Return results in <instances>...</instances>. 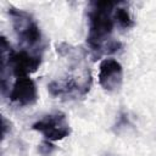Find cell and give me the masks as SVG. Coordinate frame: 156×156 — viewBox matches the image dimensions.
<instances>
[{"label":"cell","instance_id":"ba28073f","mask_svg":"<svg viewBox=\"0 0 156 156\" xmlns=\"http://www.w3.org/2000/svg\"><path fill=\"white\" fill-rule=\"evenodd\" d=\"M54 149V145L49 141V140H45V141H43L41 143V145L39 146V150H40V152H43V154H50L51 152V150Z\"/></svg>","mask_w":156,"mask_h":156},{"label":"cell","instance_id":"3957f363","mask_svg":"<svg viewBox=\"0 0 156 156\" xmlns=\"http://www.w3.org/2000/svg\"><path fill=\"white\" fill-rule=\"evenodd\" d=\"M32 129L41 133L45 140L49 141H57L71 134V127L66 115L60 111L44 116L41 119L33 123Z\"/></svg>","mask_w":156,"mask_h":156},{"label":"cell","instance_id":"7a4b0ae2","mask_svg":"<svg viewBox=\"0 0 156 156\" xmlns=\"http://www.w3.org/2000/svg\"><path fill=\"white\" fill-rule=\"evenodd\" d=\"M9 15L11 17L12 27L20 41L27 49H30L33 54L40 55L39 51L43 50L44 44L40 28L35 20L28 12L16 7H10Z\"/></svg>","mask_w":156,"mask_h":156},{"label":"cell","instance_id":"277c9868","mask_svg":"<svg viewBox=\"0 0 156 156\" xmlns=\"http://www.w3.org/2000/svg\"><path fill=\"white\" fill-rule=\"evenodd\" d=\"M99 84L107 91H116L123 82L122 65L115 58H104L99 65Z\"/></svg>","mask_w":156,"mask_h":156},{"label":"cell","instance_id":"5b68a950","mask_svg":"<svg viewBox=\"0 0 156 156\" xmlns=\"http://www.w3.org/2000/svg\"><path fill=\"white\" fill-rule=\"evenodd\" d=\"M10 101L18 106H28L37 101L38 90L34 80L29 77L16 78L9 94Z\"/></svg>","mask_w":156,"mask_h":156},{"label":"cell","instance_id":"9c48e42d","mask_svg":"<svg viewBox=\"0 0 156 156\" xmlns=\"http://www.w3.org/2000/svg\"><path fill=\"white\" fill-rule=\"evenodd\" d=\"M9 126H10V124H7V121H6V118L2 116V117H1V132H2V138H5V135H6V132H7V128H9Z\"/></svg>","mask_w":156,"mask_h":156},{"label":"cell","instance_id":"8992f818","mask_svg":"<svg viewBox=\"0 0 156 156\" xmlns=\"http://www.w3.org/2000/svg\"><path fill=\"white\" fill-rule=\"evenodd\" d=\"M48 89L52 96H74V95H84L89 88L82 85L76 80V78L69 77L65 79L52 80Z\"/></svg>","mask_w":156,"mask_h":156},{"label":"cell","instance_id":"6da1fadb","mask_svg":"<svg viewBox=\"0 0 156 156\" xmlns=\"http://www.w3.org/2000/svg\"><path fill=\"white\" fill-rule=\"evenodd\" d=\"M118 2L113 1H93L88 10L89 30L87 43L95 57L105 52H116L121 43L111 40L115 27L113 11Z\"/></svg>","mask_w":156,"mask_h":156},{"label":"cell","instance_id":"52a82bcc","mask_svg":"<svg viewBox=\"0 0 156 156\" xmlns=\"http://www.w3.org/2000/svg\"><path fill=\"white\" fill-rule=\"evenodd\" d=\"M113 20H115V24H118V27H121L122 29H128L134 24L129 10L127 7L121 6L119 2L117 4L113 11Z\"/></svg>","mask_w":156,"mask_h":156}]
</instances>
